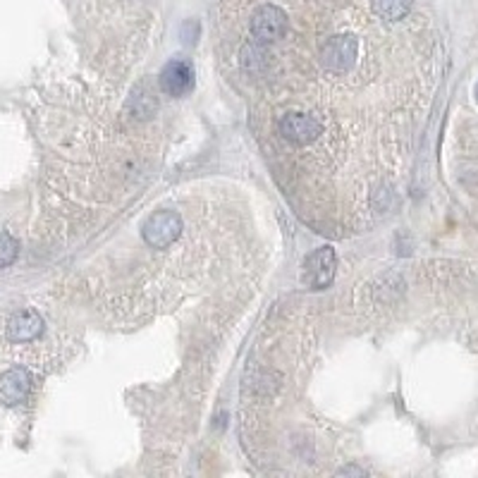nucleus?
<instances>
[{
	"instance_id": "obj_1",
	"label": "nucleus",
	"mask_w": 478,
	"mask_h": 478,
	"mask_svg": "<svg viewBox=\"0 0 478 478\" xmlns=\"http://www.w3.org/2000/svg\"><path fill=\"white\" fill-rule=\"evenodd\" d=\"M359 58V39L354 34H335L323 41L318 51V63L328 75H349Z\"/></svg>"
},
{
	"instance_id": "obj_2",
	"label": "nucleus",
	"mask_w": 478,
	"mask_h": 478,
	"mask_svg": "<svg viewBox=\"0 0 478 478\" xmlns=\"http://www.w3.org/2000/svg\"><path fill=\"white\" fill-rule=\"evenodd\" d=\"M287 29H289L287 12L270 3L261 5L249 20V32L253 36V41L261 46L277 44L280 39H285Z\"/></svg>"
},
{
	"instance_id": "obj_3",
	"label": "nucleus",
	"mask_w": 478,
	"mask_h": 478,
	"mask_svg": "<svg viewBox=\"0 0 478 478\" xmlns=\"http://www.w3.org/2000/svg\"><path fill=\"white\" fill-rule=\"evenodd\" d=\"M277 134L287 144H294V146H308V144L318 141V137L323 134V122L311 113L287 111L280 115Z\"/></svg>"
},
{
	"instance_id": "obj_4",
	"label": "nucleus",
	"mask_w": 478,
	"mask_h": 478,
	"mask_svg": "<svg viewBox=\"0 0 478 478\" xmlns=\"http://www.w3.org/2000/svg\"><path fill=\"white\" fill-rule=\"evenodd\" d=\"M182 234V218L175 210H156L144 225V239L151 249H168Z\"/></svg>"
},
{
	"instance_id": "obj_5",
	"label": "nucleus",
	"mask_w": 478,
	"mask_h": 478,
	"mask_svg": "<svg viewBox=\"0 0 478 478\" xmlns=\"http://www.w3.org/2000/svg\"><path fill=\"white\" fill-rule=\"evenodd\" d=\"M335 268H337V258L335 251L330 246H323V249L313 251L311 256L306 258L304 263V282L313 289H323L328 287L335 277Z\"/></svg>"
},
{
	"instance_id": "obj_6",
	"label": "nucleus",
	"mask_w": 478,
	"mask_h": 478,
	"mask_svg": "<svg viewBox=\"0 0 478 478\" xmlns=\"http://www.w3.org/2000/svg\"><path fill=\"white\" fill-rule=\"evenodd\" d=\"M29 390H32V373L27 368H10L0 376V402L8 407L24 402Z\"/></svg>"
},
{
	"instance_id": "obj_7",
	"label": "nucleus",
	"mask_w": 478,
	"mask_h": 478,
	"mask_svg": "<svg viewBox=\"0 0 478 478\" xmlns=\"http://www.w3.org/2000/svg\"><path fill=\"white\" fill-rule=\"evenodd\" d=\"M194 87V70L184 60H172L165 65L161 75V89L168 96H184L189 94Z\"/></svg>"
},
{
	"instance_id": "obj_8",
	"label": "nucleus",
	"mask_w": 478,
	"mask_h": 478,
	"mask_svg": "<svg viewBox=\"0 0 478 478\" xmlns=\"http://www.w3.org/2000/svg\"><path fill=\"white\" fill-rule=\"evenodd\" d=\"M44 332V320L36 311L27 308V311H17L8 323V335L12 342H29Z\"/></svg>"
},
{
	"instance_id": "obj_9",
	"label": "nucleus",
	"mask_w": 478,
	"mask_h": 478,
	"mask_svg": "<svg viewBox=\"0 0 478 478\" xmlns=\"http://www.w3.org/2000/svg\"><path fill=\"white\" fill-rule=\"evenodd\" d=\"M373 10L380 20L397 22L407 17V12L411 10V0H373Z\"/></svg>"
},
{
	"instance_id": "obj_10",
	"label": "nucleus",
	"mask_w": 478,
	"mask_h": 478,
	"mask_svg": "<svg viewBox=\"0 0 478 478\" xmlns=\"http://www.w3.org/2000/svg\"><path fill=\"white\" fill-rule=\"evenodd\" d=\"M17 253H20L17 239L8 232H0V268H8V265L15 263Z\"/></svg>"
},
{
	"instance_id": "obj_11",
	"label": "nucleus",
	"mask_w": 478,
	"mask_h": 478,
	"mask_svg": "<svg viewBox=\"0 0 478 478\" xmlns=\"http://www.w3.org/2000/svg\"><path fill=\"white\" fill-rule=\"evenodd\" d=\"M476 101H478V84H476Z\"/></svg>"
}]
</instances>
